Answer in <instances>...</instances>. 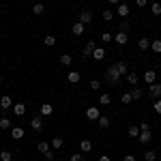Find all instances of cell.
<instances>
[{"label":"cell","instance_id":"obj_5","mask_svg":"<svg viewBox=\"0 0 161 161\" xmlns=\"http://www.w3.org/2000/svg\"><path fill=\"white\" fill-rule=\"evenodd\" d=\"M15 103H13V99L9 97V95H4V97H0V108L2 110H9V108H13Z\"/></svg>","mask_w":161,"mask_h":161},{"label":"cell","instance_id":"obj_36","mask_svg":"<svg viewBox=\"0 0 161 161\" xmlns=\"http://www.w3.org/2000/svg\"><path fill=\"white\" fill-rule=\"evenodd\" d=\"M120 101H123L125 105H129V103L133 101V97H131V92H123V97H120Z\"/></svg>","mask_w":161,"mask_h":161},{"label":"cell","instance_id":"obj_35","mask_svg":"<svg viewBox=\"0 0 161 161\" xmlns=\"http://www.w3.org/2000/svg\"><path fill=\"white\" fill-rule=\"evenodd\" d=\"M103 19H105V22H112V19H114V11H112V9H105V11H103Z\"/></svg>","mask_w":161,"mask_h":161},{"label":"cell","instance_id":"obj_33","mask_svg":"<svg viewBox=\"0 0 161 161\" xmlns=\"http://www.w3.org/2000/svg\"><path fill=\"white\" fill-rule=\"evenodd\" d=\"M116 69L120 75H127V62H116Z\"/></svg>","mask_w":161,"mask_h":161},{"label":"cell","instance_id":"obj_8","mask_svg":"<svg viewBox=\"0 0 161 161\" xmlns=\"http://www.w3.org/2000/svg\"><path fill=\"white\" fill-rule=\"evenodd\" d=\"M30 127H32L35 131H41V129H43V118H41V116H35V118L30 120Z\"/></svg>","mask_w":161,"mask_h":161},{"label":"cell","instance_id":"obj_28","mask_svg":"<svg viewBox=\"0 0 161 161\" xmlns=\"http://www.w3.org/2000/svg\"><path fill=\"white\" fill-rule=\"evenodd\" d=\"M71 62H73V58H71L69 54H62V56H60V64H62V67H69Z\"/></svg>","mask_w":161,"mask_h":161},{"label":"cell","instance_id":"obj_27","mask_svg":"<svg viewBox=\"0 0 161 161\" xmlns=\"http://www.w3.org/2000/svg\"><path fill=\"white\" fill-rule=\"evenodd\" d=\"M127 136H129V137H137V136H140V127H136V125L129 127V129H127Z\"/></svg>","mask_w":161,"mask_h":161},{"label":"cell","instance_id":"obj_46","mask_svg":"<svg viewBox=\"0 0 161 161\" xmlns=\"http://www.w3.org/2000/svg\"><path fill=\"white\" fill-rule=\"evenodd\" d=\"M99 161H112V159L108 157V155H101V157H99Z\"/></svg>","mask_w":161,"mask_h":161},{"label":"cell","instance_id":"obj_9","mask_svg":"<svg viewBox=\"0 0 161 161\" xmlns=\"http://www.w3.org/2000/svg\"><path fill=\"white\" fill-rule=\"evenodd\" d=\"M150 129H144V131H140V136H137V140H140V142H142V144H148L150 142Z\"/></svg>","mask_w":161,"mask_h":161},{"label":"cell","instance_id":"obj_12","mask_svg":"<svg viewBox=\"0 0 161 161\" xmlns=\"http://www.w3.org/2000/svg\"><path fill=\"white\" fill-rule=\"evenodd\" d=\"M11 137L13 140H22V137H24V129H22V127H13L11 129Z\"/></svg>","mask_w":161,"mask_h":161},{"label":"cell","instance_id":"obj_37","mask_svg":"<svg viewBox=\"0 0 161 161\" xmlns=\"http://www.w3.org/2000/svg\"><path fill=\"white\" fill-rule=\"evenodd\" d=\"M131 97H133V101H136V99H142V90H140L137 86H133V90H131Z\"/></svg>","mask_w":161,"mask_h":161},{"label":"cell","instance_id":"obj_32","mask_svg":"<svg viewBox=\"0 0 161 161\" xmlns=\"http://www.w3.org/2000/svg\"><path fill=\"white\" fill-rule=\"evenodd\" d=\"M144 159L146 161H157V153H155V150H146V153H144Z\"/></svg>","mask_w":161,"mask_h":161},{"label":"cell","instance_id":"obj_14","mask_svg":"<svg viewBox=\"0 0 161 161\" xmlns=\"http://www.w3.org/2000/svg\"><path fill=\"white\" fill-rule=\"evenodd\" d=\"M155 80H157V73H155L153 69H148V71L144 73V82H148V84H155Z\"/></svg>","mask_w":161,"mask_h":161},{"label":"cell","instance_id":"obj_40","mask_svg":"<svg viewBox=\"0 0 161 161\" xmlns=\"http://www.w3.org/2000/svg\"><path fill=\"white\" fill-rule=\"evenodd\" d=\"M153 108H155V112H157V114L161 116V99H157V101H155V103H153Z\"/></svg>","mask_w":161,"mask_h":161},{"label":"cell","instance_id":"obj_30","mask_svg":"<svg viewBox=\"0 0 161 161\" xmlns=\"http://www.w3.org/2000/svg\"><path fill=\"white\" fill-rule=\"evenodd\" d=\"M67 80H69L71 84H77V82H80V73H77V71H71V73L67 75Z\"/></svg>","mask_w":161,"mask_h":161},{"label":"cell","instance_id":"obj_25","mask_svg":"<svg viewBox=\"0 0 161 161\" xmlns=\"http://www.w3.org/2000/svg\"><path fill=\"white\" fill-rule=\"evenodd\" d=\"M110 95H108V92H101L99 95V105H110Z\"/></svg>","mask_w":161,"mask_h":161},{"label":"cell","instance_id":"obj_45","mask_svg":"<svg viewBox=\"0 0 161 161\" xmlns=\"http://www.w3.org/2000/svg\"><path fill=\"white\" fill-rule=\"evenodd\" d=\"M123 161H136V157H133V155H125Z\"/></svg>","mask_w":161,"mask_h":161},{"label":"cell","instance_id":"obj_3","mask_svg":"<svg viewBox=\"0 0 161 161\" xmlns=\"http://www.w3.org/2000/svg\"><path fill=\"white\" fill-rule=\"evenodd\" d=\"M95 47H97V43L90 39L86 45H84V50H82V56H84V58H90V56H92V52H95Z\"/></svg>","mask_w":161,"mask_h":161},{"label":"cell","instance_id":"obj_2","mask_svg":"<svg viewBox=\"0 0 161 161\" xmlns=\"http://www.w3.org/2000/svg\"><path fill=\"white\" fill-rule=\"evenodd\" d=\"M86 118H88V120H99V118H101V110L97 108V105L86 108Z\"/></svg>","mask_w":161,"mask_h":161},{"label":"cell","instance_id":"obj_26","mask_svg":"<svg viewBox=\"0 0 161 161\" xmlns=\"http://www.w3.org/2000/svg\"><path fill=\"white\" fill-rule=\"evenodd\" d=\"M32 13H35V15H43V13H45V7H43L41 2H35V7H32Z\"/></svg>","mask_w":161,"mask_h":161},{"label":"cell","instance_id":"obj_20","mask_svg":"<svg viewBox=\"0 0 161 161\" xmlns=\"http://www.w3.org/2000/svg\"><path fill=\"white\" fill-rule=\"evenodd\" d=\"M24 112H26V105H24V103H15V105H13V114H15V116H22Z\"/></svg>","mask_w":161,"mask_h":161},{"label":"cell","instance_id":"obj_18","mask_svg":"<svg viewBox=\"0 0 161 161\" xmlns=\"http://www.w3.org/2000/svg\"><path fill=\"white\" fill-rule=\"evenodd\" d=\"M97 123H99V127H101V129H108V127L112 125V120H110V116H103V114H101V118L97 120Z\"/></svg>","mask_w":161,"mask_h":161},{"label":"cell","instance_id":"obj_4","mask_svg":"<svg viewBox=\"0 0 161 161\" xmlns=\"http://www.w3.org/2000/svg\"><path fill=\"white\" fill-rule=\"evenodd\" d=\"M77 22H82V24H92V13L90 11H82L80 15H77Z\"/></svg>","mask_w":161,"mask_h":161},{"label":"cell","instance_id":"obj_21","mask_svg":"<svg viewBox=\"0 0 161 161\" xmlns=\"http://www.w3.org/2000/svg\"><path fill=\"white\" fill-rule=\"evenodd\" d=\"M50 144H52V148H54V150H58V148H62V144H64V140L56 136V137H54V140L50 142Z\"/></svg>","mask_w":161,"mask_h":161},{"label":"cell","instance_id":"obj_38","mask_svg":"<svg viewBox=\"0 0 161 161\" xmlns=\"http://www.w3.org/2000/svg\"><path fill=\"white\" fill-rule=\"evenodd\" d=\"M118 30H120V32H127V30H129V22H127V19H123V22H120V26H118Z\"/></svg>","mask_w":161,"mask_h":161},{"label":"cell","instance_id":"obj_48","mask_svg":"<svg viewBox=\"0 0 161 161\" xmlns=\"http://www.w3.org/2000/svg\"><path fill=\"white\" fill-rule=\"evenodd\" d=\"M30 2H37V0H30Z\"/></svg>","mask_w":161,"mask_h":161},{"label":"cell","instance_id":"obj_47","mask_svg":"<svg viewBox=\"0 0 161 161\" xmlns=\"http://www.w3.org/2000/svg\"><path fill=\"white\" fill-rule=\"evenodd\" d=\"M110 4H120V0H108Z\"/></svg>","mask_w":161,"mask_h":161},{"label":"cell","instance_id":"obj_31","mask_svg":"<svg viewBox=\"0 0 161 161\" xmlns=\"http://www.w3.org/2000/svg\"><path fill=\"white\" fill-rule=\"evenodd\" d=\"M0 159H2V161H11L13 159V153H11V150H0Z\"/></svg>","mask_w":161,"mask_h":161},{"label":"cell","instance_id":"obj_39","mask_svg":"<svg viewBox=\"0 0 161 161\" xmlns=\"http://www.w3.org/2000/svg\"><path fill=\"white\" fill-rule=\"evenodd\" d=\"M90 88H92V90H99L101 82H99V80H90Z\"/></svg>","mask_w":161,"mask_h":161},{"label":"cell","instance_id":"obj_7","mask_svg":"<svg viewBox=\"0 0 161 161\" xmlns=\"http://www.w3.org/2000/svg\"><path fill=\"white\" fill-rule=\"evenodd\" d=\"M84 32H86V26L82 24V22H75V24H73V35H75V37H82Z\"/></svg>","mask_w":161,"mask_h":161},{"label":"cell","instance_id":"obj_29","mask_svg":"<svg viewBox=\"0 0 161 161\" xmlns=\"http://www.w3.org/2000/svg\"><path fill=\"white\" fill-rule=\"evenodd\" d=\"M150 13L157 15V17L161 15V4H159V2H153V4H150Z\"/></svg>","mask_w":161,"mask_h":161},{"label":"cell","instance_id":"obj_13","mask_svg":"<svg viewBox=\"0 0 161 161\" xmlns=\"http://www.w3.org/2000/svg\"><path fill=\"white\" fill-rule=\"evenodd\" d=\"M80 150H82V153H90V150H92V142H90V140H82V142H80Z\"/></svg>","mask_w":161,"mask_h":161},{"label":"cell","instance_id":"obj_41","mask_svg":"<svg viewBox=\"0 0 161 161\" xmlns=\"http://www.w3.org/2000/svg\"><path fill=\"white\" fill-rule=\"evenodd\" d=\"M101 41H103V43H110V41H112V35H110V32H103V35H101Z\"/></svg>","mask_w":161,"mask_h":161},{"label":"cell","instance_id":"obj_42","mask_svg":"<svg viewBox=\"0 0 161 161\" xmlns=\"http://www.w3.org/2000/svg\"><path fill=\"white\" fill-rule=\"evenodd\" d=\"M82 159H84L82 153H73V155H71V161H82Z\"/></svg>","mask_w":161,"mask_h":161},{"label":"cell","instance_id":"obj_17","mask_svg":"<svg viewBox=\"0 0 161 161\" xmlns=\"http://www.w3.org/2000/svg\"><path fill=\"white\" fill-rule=\"evenodd\" d=\"M54 108H52V103H41V116H50Z\"/></svg>","mask_w":161,"mask_h":161},{"label":"cell","instance_id":"obj_16","mask_svg":"<svg viewBox=\"0 0 161 161\" xmlns=\"http://www.w3.org/2000/svg\"><path fill=\"white\" fill-rule=\"evenodd\" d=\"M92 58H95V60H103V58H105V50H103V47H95Z\"/></svg>","mask_w":161,"mask_h":161},{"label":"cell","instance_id":"obj_10","mask_svg":"<svg viewBox=\"0 0 161 161\" xmlns=\"http://www.w3.org/2000/svg\"><path fill=\"white\" fill-rule=\"evenodd\" d=\"M148 92H150V97H155V99L161 97V84H157V82H155V84H150Z\"/></svg>","mask_w":161,"mask_h":161},{"label":"cell","instance_id":"obj_44","mask_svg":"<svg viewBox=\"0 0 161 161\" xmlns=\"http://www.w3.org/2000/svg\"><path fill=\"white\" fill-rule=\"evenodd\" d=\"M136 4H137V7H140V9H144V7L148 4V0H136Z\"/></svg>","mask_w":161,"mask_h":161},{"label":"cell","instance_id":"obj_43","mask_svg":"<svg viewBox=\"0 0 161 161\" xmlns=\"http://www.w3.org/2000/svg\"><path fill=\"white\" fill-rule=\"evenodd\" d=\"M54 157H56L54 150H47V153H45V159H47V161H54Z\"/></svg>","mask_w":161,"mask_h":161},{"label":"cell","instance_id":"obj_24","mask_svg":"<svg viewBox=\"0 0 161 161\" xmlns=\"http://www.w3.org/2000/svg\"><path fill=\"white\" fill-rule=\"evenodd\" d=\"M150 50L155 52V54H161V39H157V41H150Z\"/></svg>","mask_w":161,"mask_h":161},{"label":"cell","instance_id":"obj_22","mask_svg":"<svg viewBox=\"0 0 161 161\" xmlns=\"http://www.w3.org/2000/svg\"><path fill=\"white\" fill-rule=\"evenodd\" d=\"M137 80H140L137 73H133V71H129V73H127V82H129L131 86H137Z\"/></svg>","mask_w":161,"mask_h":161},{"label":"cell","instance_id":"obj_1","mask_svg":"<svg viewBox=\"0 0 161 161\" xmlns=\"http://www.w3.org/2000/svg\"><path fill=\"white\" fill-rule=\"evenodd\" d=\"M105 77H108V80H110L112 84H118V82H120V77H123V75L118 73V69H116V64H110V69H108V71H105Z\"/></svg>","mask_w":161,"mask_h":161},{"label":"cell","instance_id":"obj_23","mask_svg":"<svg viewBox=\"0 0 161 161\" xmlns=\"http://www.w3.org/2000/svg\"><path fill=\"white\" fill-rule=\"evenodd\" d=\"M50 146H52V144H50V142H45V140H41V142H39V144H37V148L41 150L43 155H45V153L50 150Z\"/></svg>","mask_w":161,"mask_h":161},{"label":"cell","instance_id":"obj_34","mask_svg":"<svg viewBox=\"0 0 161 161\" xmlns=\"http://www.w3.org/2000/svg\"><path fill=\"white\" fill-rule=\"evenodd\" d=\"M43 43H45L47 47H52V45H56V39L52 37V35H45V39H43Z\"/></svg>","mask_w":161,"mask_h":161},{"label":"cell","instance_id":"obj_15","mask_svg":"<svg viewBox=\"0 0 161 161\" xmlns=\"http://www.w3.org/2000/svg\"><path fill=\"white\" fill-rule=\"evenodd\" d=\"M137 47H140V50L142 52H146V50H150V41L146 37H142L140 39V41H137Z\"/></svg>","mask_w":161,"mask_h":161},{"label":"cell","instance_id":"obj_6","mask_svg":"<svg viewBox=\"0 0 161 161\" xmlns=\"http://www.w3.org/2000/svg\"><path fill=\"white\" fill-rule=\"evenodd\" d=\"M116 13H118L120 17H125V19H127V15L131 13V9H129V4H125V2H120V4H118V9H116Z\"/></svg>","mask_w":161,"mask_h":161},{"label":"cell","instance_id":"obj_19","mask_svg":"<svg viewBox=\"0 0 161 161\" xmlns=\"http://www.w3.org/2000/svg\"><path fill=\"white\" fill-rule=\"evenodd\" d=\"M0 129H4V131H7V129H13L9 116H2V118H0Z\"/></svg>","mask_w":161,"mask_h":161},{"label":"cell","instance_id":"obj_11","mask_svg":"<svg viewBox=\"0 0 161 161\" xmlns=\"http://www.w3.org/2000/svg\"><path fill=\"white\" fill-rule=\"evenodd\" d=\"M114 41H116L118 45H125V43L129 41V37H127V32H120V30H118V32H116V37H114Z\"/></svg>","mask_w":161,"mask_h":161}]
</instances>
